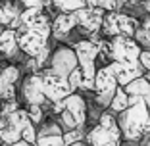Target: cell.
I'll list each match as a JSON object with an SVG mask.
<instances>
[{
	"mask_svg": "<svg viewBox=\"0 0 150 146\" xmlns=\"http://www.w3.org/2000/svg\"><path fill=\"white\" fill-rule=\"evenodd\" d=\"M21 81V69L16 63H8L0 71V100H18V83Z\"/></svg>",
	"mask_w": 150,
	"mask_h": 146,
	"instance_id": "4fadbf2b",
	"label": "cell"
},
{
	"mask_svg": "<svg viewBox=\"0 0 150 146\" xmlns=\"http://www.w3.org/2000/svg\"><path fill=\"white\" fill-rule=\"evenodd\" d=\"M79 66L77 62V56H75V50L73 46H66V44H60L50 52L48 58V69L56 75H62V77H69V73Z\"/></svg>",
	"mask_w": 150,
	"mask_h": 146,
	"instance_id": "30bf717a",
	"label": "cell"
},
{
	"mask_svg": "<svg viewBox=\"0 0 150 146\" xmlns=\"http://www.w3.org/2000/svg\"><path fill=\"white\" fill-rule=\"evenodd\" d=\"M2 31H4V27H2V25H0V35H2Z\"/></svg>",
	"mask_w": 150,
	"mask_h": 146,
	"instance_id": "f35d334b",
	"label": "cell"
},
{
	"mask_svg": "<svg viewBox=\"0 0 150 146\" xmlns=\"http://www.w3.org/2000/svg\"><path fill=\"white\" fill-rule=\"evenodd\" d=\"M0 110H2V115H8V114H12V111L19 110V102L18 100H6V102H2Z\"/></svg>",
	"mask_w": 150,
	"mask_h": 146,
	"instance_id": "83f0119b",
	"label": "cell"
},
{
	"mask_svg": "<svg viewBox=\"0 0 150 146\" xmlns=\"http://www.w3.org/2000/svg\"><path fill=\"white\" fill-rule=\"evenodd\" d=\"M144 77H146V79L150 81V71H148V73H144Z\"/></svg>",
	"mask_w": 150,
	"mask_h": 146,
	"instance_id": "8d00e7d4",
	"label": "cell"
},
{
	"mask_svg": "<svg viewBox=\"0 0 150 146\" xmlns=\"http://www.w3.org/2000/svg\"><path fill=\"white\" fill-rule=\"evenodd\" d=\"M87 135L83 133V129H71V131H64V144L69 146L73 142H79V140H85Z\"/></svg>",
	"mask_w": 150,
	"mask_h": 146,
	"instance_id": "cb8c5ba5",
	"label": "cell"
},
{
	"mask_svg": "<svg viewBox=\"0 0 150 146\" xmlns=\"http://www.w3.org/2000/svg\"><path fill=\"white\" fill-rule=\"evenodd\" d=\"M60 110L69 111V115L75 119V123H77V129H83L85 127L88 114H87V102H85V98L81 96V94L71 92L67 98H64V100L52 104V111H54V114H58Z\"/></svg>",
	"mask_w": 150,
	"mask_h": 146,
	"instance_id": "7c38bea8",
	"label": "cell"
},
{
	"mask_svg": "<svg viewBox=\"0 0 150 146\" xmlns=\"http://www.w3.org/2000/svg\"><path fill=\"white\" fill-rule=\"evenodd\" d=\"M117 77L112 67V63H104L96 69L94 77V100L100 108H110V102L117 90Z\"/></svg>",
	"mask_w": 150,
	"mask_h": 146,
	"instance_id": "52a82bcc",
	"label": "cell"
},
{
	"mask_svg": "<svg viewBox=\"0 0 150 146\" xmlns=\"http://www.w3.org/2000/svg\"><path fill=\"white\" fill-rule=\"evenodd\" d=\"M21 140H25V142H29V144H35V140H37V125H33V123H29L25 129H23V135H21Z\"/></svg>",
	"mask_w": 150,
	"mask_h": 146,
	"instance_id": "4316f807",
	"label": "cell"
},
{
	"mask_svg": "<svg viewBox=\"0 0 150 146\" xmlns=\"http://www.w3.org/2000/svg\"><path fill=\"white\" fill-rule=\"evenodd\" d=\"M35 146H66L64 144V129L58 121H44L37 129Z\"/></svg>",
	"mask_w": 150,
	"mask_h": 146,
	"instance_id": "9a60e30c",
	"label": "cell"
},
{
	"mask_svg": "<svg viewBox=\"0 0 150 146\" xmlns=\"http://www.w3.org/2000/svg\"><path fill=\"white\" fill-rule=\"evenodd\" d=\"M75 16H77V25L83 29V33H87V35H96V33H100L102 29V21H104V16H106V12L100 8H91V6H85V8L77 10L75 12Z\"/></svg>",
	"mask_w": 150,
	"mask_h": 146,
	"instance_id": "5bb4252c",
	"label": "cell"
},
{
	"mask_svg": "<svg viewBox=\"0 0 150 146\" xmlns=\"http://www.w3.org/2000/svg\"><path fill=\"white\" fill-rule=\"evenodd\" d=\"M144 137H150V115H148V121H146V127H144Z\"/></svg>",
	"mask_w": 150,
	"mask_h": 146,
	"instance_id": "1f68e13d",
	"label": "cell"
},
{
	"mask_svg": "<svg viewBox=\"0 0 150 146\" xmlns=\"http://www.w3.org/2000/svg\"><path fill=\"white\" fill-rule=\"evenodd\" d=\"M88 146H121V129H119L117 117L112 111H102L98 123L94 125L85 137Z\"/></svg>",
	"mask_w": 150,
	"mask_h": 146,
	"instance_id": "277c9868",
	"label": "cell"
},
{
	"mask_svg": "<svg viewBox=\"0 0 150 146\" xmlns=\"http://www.w3.org/2000/svg\"><path fill=\"white\" fill-rule=\"evenodd\" d=\"M19 50V44H18V35L13 29H8L4 27V31L0 35V56H6V58H13Z\"/></svg>",
	"mask_w": 150,
	"mask_h": 146,
	"instance_id": "ac0fdd59",
	"label": "cell"
},
{
	"mask_svg": "<svg viewBox=\"0 0 150 146\" xmlns=\"http://www.w3.org/2000/svg\"><path fill=\"white\" fill-rule=\"evenodd\" d=\"M0 146H2V142H0Z\"/></svg>",
	"mask_w": 150,
	"mask_h": 146,
	"instance_id": "ab89813d",
	"label": "cell"
},
{
	"mask_svg": "<svg viewBox=\"0 0 150 146\" xmlns=\"http://www.w3.org/2000/svg\"><path fill=\"white\" fill-rule=\"evenodd\" d=\"M40 75H42V89H44V96L50 104H56V102L64 100L67 98L73 89H71L69 81L67 77H62V75H56L52 71L46 67V69L40 71Z\"/></svg>",
	"mask_w": 150,
	"mask_h": 146,
	"instance_id": "9c48e42d",
	"label": "cell"
},
{
	"mask_svg": "<svg viewBox=\"0 0 150 146\" xmlns=\"http://www.w3.org/2000/svg\"><path fill=\"white\" fill-rule=\"evenodd\" d=\"M2 125H4V115H2V110H0V129H2Z\"/></svg>",
	"mask_w": 150,
	"mask_h": 146,
	"instance_id": "e575fe53",
	"label": "cell"
},
{
	"mask_svg": "<svg viewBox=\"0 0 150 146\" xmlns=\"http://www.w3.org/2000/svg\"><path fill=\"white\" fill-rule=\"evenodd\" d=\"M77 25V16L73 13H58L52 19V37L56 40H66Z\"/></svg>",
	"mask_w": 150,
	"mask_h": 146,
	"instance_id": "2e32d148",
	"label": "cell"
},
{
	"mask_svg": "<svg viewBox=\"0 0 150 146\" xmlns=\"http://www.w3.org/2000/svg\"><path fill=\"white\" fill-rule=\"evenodd\" d=\"M139 62H141V66L144 67V71L148 73L150 71V50L148 48H142L141 56H139Z\"/></svg>",
	"mask_w": 150,
	"mask_h": 146,
	"instance_id": "f1b7e54d",
	"label": "cell"
},
{
	"mask_svg": "<svg viewBox=\"0 0 150 146\" xmlns=\"http://www.w3.org/2000/svg\"><path fill=\"white\" fill-rule=\"evenodd\" d=\"M125 92L129 94V96H141L142 100L146 102V106H148L150 110V81L146 79V77H139V79L131 81V83L127 85V87H123Z\"/></svg>",
	"mask_w": 150,
	"mask_h": 146,
	"instance_id": "d6986e66",
	"label": "cell"
},
{
	"mask_svg": "<svg viewBox=\"0 0 150 146\" xmlns=\"http://www.w3.org/2000/svg\"><path fill=\"white\" fill-rule=\"evenodd\" d=\"M87 6L100 8L104 12H121L123 0H87Z\"/></svg>",
	"mask_w": 150,
	"mask_h": 146,
	"instance_id": "603a6c76",
	"label": "cell"
},
{
	"mask_svg": "<svg viewBox=\"0 0 150 146\" xmlns=\"http://www.w3.org/2000/svg\"><path fill=\"white\" fill-rule=\"evenodd\" d=\"M16 35L19 50L27 58H37L44 48H48V39L52 37V21L44 8L23 10Z\"/></svg>",
	"mask_w": 150,
	"mask_h": 146,
	"instance_id": "6da1fadb",
	"label": "cell"
},
{
	"mask_svg": "<svg viewBox=\"0 0 150 146\" xmlns=\"http://www.w3.org/2000/svg\"><path fill=\"white\" fill-rule=\"evenodd\" d=\"M150 110L141 96H129V108L117 114V123L125 142H141L144 138V127Z\"/></svg>",
	"mask_w": 150,
	"mask_h": 146,
	"instance_id": "7a4b0ae2",
	"label": "cell"
},
{
	"mask_svg": "<svg viewBox=\"0 0 150 146\" xmlns=\"http://www.w3.org/2000/svg\"><path fill=\"white\" fill-rule=\"evenodd\" d=\"M69 146H88V144H87V140H79V142H73Z\"/></svg>",
	"mask_w": 150,
	"mask_h": 146,
	"instance_id": "d6a6232c",
	"label": "cell"
},
{
	"mask_svg": "<svg viewBox=\"0 0 150 146\" xmlns=\"http://www.w3.org/2000/svg\"><path fill=\"white\" fill-rule=\"evenodd\" d=\"M67 81H69V85H71V89H73V92H75V90H81V87H83V71H81L79 66H77V67H75V69L69 73Z\"/></svg>",
	"mask_w": 150,
	"mask_h": 146,
	"instance_id": "d4e9b609",
	"label": "cell"
},
{
	"mask_svg": "<svg viewBox=\"0 0 150 146\" xmlns=\"http://www.w3.org/2000/svg\"><path fill=\"white\" fill-rule=\"evenodd\" d=\"M0 71H2V56H0Z\"/></svg>",
	"mask_w": 150,
	"mask_h": 146,
	"instance_id": "74e56055",
	"label": "cell"
},
{
	"mask_svg": "<svg viewBox=\"0 0 150 146\" xmlns=\"http://www.w3.org/2000/svg\"><path fill=\"white\" fill-rule=\"evenodd\" d=\"M21 98L27 106H44L46 104V96H44V89H42V75L39 73H29L27 77L21 79Z\"/></svg>",
	"mask_w": 150,
	"mask_h": 146,
	"instance_id": "8fae6325",
	"label": "cell"
},
{
	"mask_svg": "<svg viewBox=\"0 0 150 146\" xmlns=\"http://www.w3.org/2000/svg\"><path fill=\"white\" fill-rule=\"evenodd\" d=\"M23 6V10L27 8H44V4H46V0H19Z\"/></svg>",
	"mask_w": 150,
	"mask_h": 146,
	"instance_id": "f546056e",
	"label": "cell"
},
{
	"mask_svg": "<svg viewBox=\"0 0 150 146\" xmlns=\"http://www.w3.org/2000/svg\"><path fill=\"white\" fill-rule=\"evenodd\" d=\"M144 146H150V137H146V140H144Z\"/></svg>",
	"mask_w": 150,
	"mask_h": 146,
	"instance_id": "d590c367",
	"label": "cell"
},
{
	"mask_svg": "<svg viewBox=\"0 0 150 146\" xmlns=\"http://www.w3.org/2000/svg\"><path fill=\"white\" fill-rule=\"evenodd\" d=\"M2 146H35V144H29L25 140H18V142H13V144H2Z\"/></svg>",
	"mask_w": 150,
	"mask_h": 146,
	"instance_id": "4dcf8cb0",
	"label": "cell"
},
{
	"mask_svg": "<svg viewBox=\"0 0 150 146\" xmlns=\"http://www.w3.org/2000/svg\"><path fill=\"white\" fill-rule=\"evenodd\" d=\"M27 114H29V117H31L33 125H40L44 121V108L42 106H27Z\"/></svg>",
	"mask_w": 150,
	"mask_h": 146,
	"instance_id": "484cf974",
	"label": "cell"
},
{
	"mask_svg": "<svg viewBox=\"0 0 150 146\" xmlns=\"http://www.w3.org/2000/svg\"><path fill=\"white\" fill-rule=\"evenodd\" d=\"M29 123H33V121L27 114V110H23V108L4 115V125L0 129V142L2 144H13V142L21 140L23 129Z\"/></svg>",
	"mask_w": 150,
	"mask_h": 146,
	"instance_id": "ba28073f",
	"label": "cell"
},
{
	"mask_svg": "<svg viewBox=\"0 0 150 146\" xmlns=\"http://www.w3.org/2000/svg\"><path fill=\"white\" fill-rule=\"evenodd\" d=\"M75 56L79 67L83 71V87L81 90H93L94 92V77H96V62L100 58V48H98V33L93 35L91 39L77 40L73 44Z\"/></svg>",
	"mask_w": 150,
	"mask_h": 146,
	"instance_id": "3957f363",
	"label": "cell"
},
{
	"mask_svg": "<svg viewBox=\"0 0 150 146\" xmlns=\"http://www.w3.org/2000/svg\"><path fill=\"white\" fill-rule=\"evenodd\" d=\"M21 12L23 10L13 0H2L0 2V25L16 31L19 27V16H21Z\"/></svg>",
	"mask_w": 150,
	"mask_h": 146,
	"instance_id": "e0dca14e",
	"label": "cell"
},
{
	"mask_svg": "<svg viewBox=\"0 0 150 146\" xmlns=\"http://www.w3.org/2000/svg\"><path fill=\"white\" fill-rule=\"evenodd\" d=\"M144 8H146V12L150 13V0H144Z\"/></svg>",
	"mask_w": 150,
	"mask_h": 146,
	"instance_id": "836d02e7",
	"label": "cell"
},
{
	"mask_svg": "<svg viewBox=\"0 0 150 146\" xmlns=\"http://www.w3.org/2000/svg\"><path fill=\"white\" fill-rule=\"evenodd\" d=\"M142 48L133 37H114L110 39V54L108 60L117 66H137ZM108 62V63H110Z\"/></svg>",
	"mask_w": 150,
	"mask_h": 146,
	"instance_id": "5b68a950",
	"label": "cell"
},
{
	"mask_svg": "<svg viewBox=\"0 0 150 146\" xmlns=\"http://www.w3.org/2000/svg\"><path fill=\"white\" fill-rule=\"evenodd\" d=\"M139 25H141V21L137 18L129 16V13L106 12L100 33L104 37H108V39H114V37H119V35L121 37H135Z\"/></svg>",
	"mask_w": 150,
	"mask_h": 146,
	"instance_id": "8992f818",
	"label": "cell"
},
{
	"mask_svg": "<svg viewBox=\"0 0 150 146\" xmlns=\"http://www.w3.org/2000/svg\"><path fill=\"white\" fill-rule=\"evenodd\" d=\"M133 39L141 44V48L146 46V48L150 50V13L144 16V19L141 21V25H139V29H137V33H135Z\"/></svg>",
	"mask_w": 150,
	"mask_h": 146,
	"instance_id": "7402d4cb",
	"label": "cell"
},
{
	"mask_svg": "<svg viewBox=\"0 0 150 146\" xmlns=\"http://www.w3.org/2000/svg\"><path fill=\"white\" fill-rule=\"evenodd\" d=\"M52 6L58 13H73L87 6V0H52Z\"/></svg>",
	"mask_w": 150,
	"mask_h": 146,
	"instance_id": "44dd1931",
	"label": "cell"
},
{
	"mask_svg": "<svg viewBox=\"0 0 150 146\" xmlns=\"http://www.w3.org/2000/svg\"><path fill=\"white\" fill-rule=\"evenodd\" d=\"M127 108H129V94L125 92L123 87H117V90H115L108 110H110L112 114H121V111L127 110Z\"/></svg>",
	"mask_w": 150,
	"mask_h": 146,
	"instance_id": "ffe728a7",
	"label": "cell"
}]
</instances>
